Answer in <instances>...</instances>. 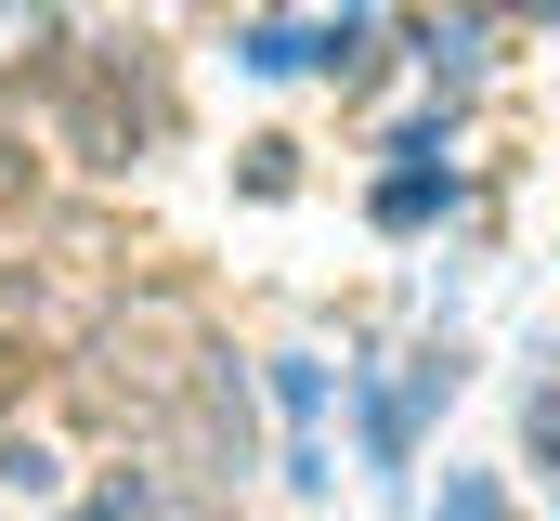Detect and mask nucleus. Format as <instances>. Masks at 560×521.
I'll return each instance as SVG.
<instances>
[{"mask_svg": "<svg viewBox=\"0 0 560 521\" xmlns=\"http://www.w3.org/2000/svg\"><path fill=\"white\" fill-rule=\"evenodd\" d=\"M79 391H92V417H118V430H170V417L209 391V339H196V313H183V300H131V313L92 339Z\"/></svg>", "mask_w": 560, "mask_h": 521, "instance_id": "nucleus-1", "label": "nucleus"}, {"mask_svg": "<svg viewBox=\"0 0 560 521\" xmlns=\"http://www.w3.org/2000/svg\"><path fill=\"white\" fill-rule=\"evenodd\" d=\"M443 521H509V509H495V496H482V483H456V509H443Z\"/></svg>", "mask_w": 560, "mask_h": 521, "instance_id": "nucleus-2", "label": "nucleus"}, {"mask_svg": "<svg viewBox=\"0 0 560 521\" xmlns=\"http://www.w3.org/2000/svg\"><path fill=\"white\" fill-rule=\"evenodd\" d=\"M535 443H548V456H560V404H535Z\"/></svg>", "mask_w": 560, "mask_h": 521, "instance_id": "nucleus-3", "label": "nucleus"}, {"mask_svg": "<svg viewBox=\"0 0 560 521\" xmlns=\"http://www.w3.org/2000/svg\"><path fill=\"white\" fill-rule=\"evenodd\" d=\"M0 379H13V339H0Z\"/></svg>", "mask_w": 560, "mask_h": 521, "instance_id": "nucleus-4", "label": "nucleus"}]
</instances>
